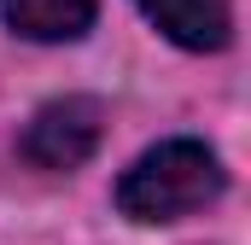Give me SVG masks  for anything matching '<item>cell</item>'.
Segmentation results:
<instances>
[{"instance_id":"1","label":"cell","mask_w":251,"mask_h":245,"mask_svg":"<svg viewBox=\"0 0 251 245\" xmlns=\"http://www.w3.org/2000/svg\"><path fill=\"white\" fill-rule=\"evenodd\" d=\"M228 170L204 140H158L117 175V210L134 222H176L222 198Z\"/></svg>"},{"instance_id":"2","label":"cell","mask_w":251,"mask_h":245,"mask_svg":"<svg viewBox=\"0 0 251 245\" xmlns=\"http://www.w3.org/2000/svg\"><path fill=\"white\" fill-rule=\"evenodd\" d=\"M100 134H105L100 99L64 94V99H47V105L29 117V128H24V158L41 164V170H76V164L94 158Z\"/></svg>"},{"instance_id":"3","label":"cell","mask_w":251,"mask_h":245,"mask_svg":"<svg viewBox=\"0 0 251 245\" xmlns=\"http://www.w3.org/2000/svg\"><path fill=\"white\" fill-rule=\"evenodd\" d=\"M146 12V24H158V35H170L187 53H216L234 35V12L228 0H134Z\"/></svg>"},{"instance_id":"4","label":"cell","mask_w":251,"mask_h":245,"mask_svg":"<svg viewBox=\"0 0 251 245\" xmlns=\"http://www.w3.org/2000/svg\"><path fill=\"white\" fill-rule=\"evenodd\" d=\"M100 0H0V18L29 41H76L88 35Z\"/></svg>"}]
</instances>
